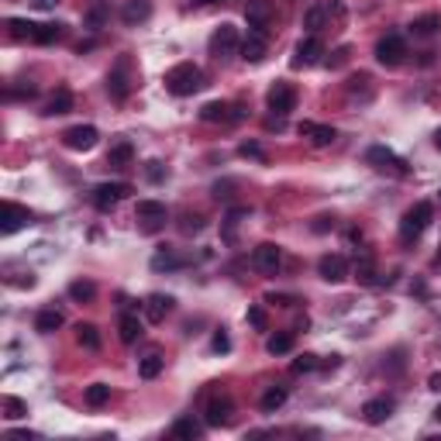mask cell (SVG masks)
<instances>
[{
    "label": "cell",
    "instance_id": "1",
    "mask_svg": "<svg viewBox=\"0 0 441 441\" xmlns=\"http://www.w3.org/2000/svg\"><path fill=\"white\" fill-rule=\"evenodd\" d=\"M200 87H203V73H200V66H193V63H176V66L166 73V90H169L173 97H190V93H197Z\"/></svg>",
    "mask_w": 441,
    "mask_h": 441
},
{
    "label": "cell",
    "instance_id": "2",
    "mask_svg": "<svg viewBox=\"0 0 441 441\" xmlns=\"http://www.w3.org/2000/svg\"><path fill=\"white\" fill-rule=\"evenodd\" d=\"M431 217H435V207H431L428 200H417V203L403 214V221H400V238H403L407 245H410V242H417V238L428 231Z\"/></svg>",
    "mask_w": 441,
    "mask_h": 441
},
{
    "label": "cell",
    "instance_id": "3",
    "mask_svg": "<svg viewBox=\"0 0 441 441\" xmlns=\"http://www.w3.org/2000/svg\"><path fill=\"white\" fill-rule=\"evenodd\" d=\"M207 49H210V56H214V59H231V56H238V52H242L238 28H235V24H221V28H214V35H210Z\"/></svg>",
    "mask_w": 441,
    "mask_h": 441
},
{
    "label": "cell",
    "instance_id": "4",
    "mask_svg": "<svg viewBox=\"0 0 441 441\" xmlns=\"http://www.w3.org/2000/svg\"><path fill=\"white\" fill-rule=\"evenodd\" d=\"M365 163H369L372 169H379V173H390V176H407V163H403L397 152H390L386 145H372V149L365 152Z\"/></svg>",
    "mask_w": 441,
    "mask_h": 441
},
{
    "label": "cell",
    "instance_id": "5",
    "mask_svg": "<svg viewBox=\"0 0 441 441\" xmlns=\"http://www.w3.org/2000/svg\"><path fill=\"white\" fill-rule=\"evenodd\" d=\"M242 117H245V110L238 103H228V100H210L200 107V121H207V124H235Z\"/></svg>",
    "mask_w": 441,
    "mask_h": 441
},
{
    "label": "cell",
    "instance_id": "6",
    "mask_svg": "<svg viewBox=\"0 0 441 441\" xmlns=\"http://www.w3.org/2000/svg\"><path fill=\"white\" fill-rule=\"evenodd\" d=\"M107 93L114 100H124L131 93V56H121L107 73Z\"/></svg>",
    "mask_w": 441,
    "mask_h": 441
},
{
    "label": "cell",
    "instance_id": "7",
    "mask_svg": "<svg viewBox=\"0 0 441 441\" xmlns=\"http://www.w3.org/2000/svg\"><path fill=\"white\" fill-rule=\"evenodd\" d=\"M265 107L272 110V114H279V117H286L293 107H297V90L293 83H286V80H276L269 93H265Z\"/></svg>",
    "mask_w": 441,
    "mask_h": 441
},
{
    "label": "cell",
    "instance_id": "8",
    "mask_svg": "<svg viewBox=\"0 0 441 441\" xmlns=\"http://www.w3.org/2000/svg\"><path fill=\"white\" fill-rule=\"evenodd\" d=\"M97 142H100V131L93 124H76V128H66L63 131V145L73 149V152H90Z\"/></svg>",
    "mask_w": 441,
    "mask_h": 441
},
{
    "label": "cell",
    "instance_id": "9",
    "mask_svg": "<svg viewBox=\"0 0 441 441\" xmlns=\"http://www.w3.org/2000/svg\"><path fill=\"white\" fill-rule=\"evenodd\" d=\"M403 56H407V42H403L400 35H386V38L376 42V59H379L383 66H400Z\"/></svg>",
    "mask_w": 441,
    "mask_h": 441
},
{
    "label": "cell",
    "instance_id": "10",
    "mask_svg": "<svg viewBox=\"0 0 441 441\" xmlns=\"http://www.w3.org/2000/svg\"><path fill=\"white\" fill-rule=\"evenodd\" d=\"M128 193H131L128 183H100V186L93 190V203H97V210H114Z\"/></svg>",
    "mask_w": 441,
    "mask_h": 441
},
{
    "label": "cell",
    "instance_id": "11",
    "mask_svg": "<svg viewBox=\"0 0 441 441\" xmlns=\"http://www.w3.org/2000/svg\"><path fill=\"white\" fill-rule=\"evenodd\" d=\"M231 397L228 393H214L210 400H207V407H203V421L210 424V428H221V424H228L231 421Z\"/></svg>",
    "mask_w": 441,
    "mask_h": 441
},
{
    "label": "cell",
    "instance_id": "12",
    "mask_svg": "<svg viewBox=\"0 0 441 441\" xmlns=\"http://www.w3.org/2000/svg\"><path fill=\"white\" fill-rule=\"evenodd\" d=\"M321 56H324V45H321V38H317V35H307V38H300V42H297V52H293V66H297V69H303V66H314V63H321Z\"/></svg>",
    "mask_w": 441,
    "mask_h": 441
},
{
    "label": "cell",
    "instance_id": "13",
    "mask_svg": "<svg viewBox=\"0 0 441 441\" xmlns=\"http://www.w3.org/2000/svg\"><path fill=\"white\" fill-rule=\"evenodd\" d=\"M135 217L142 221V228H145V231H156V228H163V224H166V203H159V200H138Z\"/></svg>",
    "mask_w": 441,
    "mask_h": 441
},
{
    "label": "cell",
    "instance_id": "14",
    "mask_svg": "<svg viewBox=\"0 0 441 441\" xmlns=\"http://www.w3.org/2000/svg\"><path fill=\"white\" fill-rule=\"evenodd\" d=\"M252 265L259 269V272H276L279 265H283V249L279 245H272V242H263L256 252H252Z\"/></svg>",
    "mask_w": 441,
    "mask_h": 441
},
{
    "label": "cell",
    "instance_id": "15",
    "mask_svg": "<svg viewBox=\"0 0 441 441\" xmlns=\"http://www.w3.org/2000/svg\"><path fill=\"white\" fill-rule=\"evenodd\" d=\"M317 272H321V279H328V283H342V279H349V259L338 256V252H331V256H324V259L317 263Z\"/></svg>",
    "mask_w": 441,
    "mask_h": 441
},
{
    "label": "cell",
    "instance_id": "16",
    "mask_svg": "<svg viewBox=\"0 0 441 441\" xmlns=\"http://www.w3.org/2000/svg\"><path fill=\"white\" fill-rule=\"evenodd\" d=\"M31 224V210L28 207H17L14 200L3 203V224H0V235H14L17 228Z\"/></svg>",
    "mask_w": 441,
    "mask_h": 441
},
{
    "label": "cell",
    "instance_id": "17",
    "mask_svg": "<svg viewBox=\"0 0 441 441\" xmlns=\"http://www.w3.org/2000/svg\"><path fill=\"white\" fill-rule=\"evenodd\" d=\"M297 131H300L303 138H310L314 145H321V149H324V145H331V142L338 138V131H335L331 124H314V121H300V128H297Z\"/></svg>",
    "mask_w": 441,
    "mask_h": 441
},
{
    "label": "cell",
    "instance_id": "18",
    "mask_svg": "<svg viewBox=\"0 0 441 441\" xmlns=\"http://www.w3.org/2000/svg\"><path fill=\"white\" fill-rule=\"evenodd\" d=\"M390 414H393V400H390V397H376V400H365V407H362V417H365V424H383Z\"/></svg>",
    "mask_w": 441,
    "mask_h": 441
},
{
    "label": "cell",
    "instance_id": "19",
    "mask_svg": "<svg viewBox=\"0 0 441 441\" xmlns=\"http://www.w3.org/2000/svg\"><path fill=\"white\" fill-rule=\"evenodd\" d=\"M265 31H249V38H242V59L245 63H263L265 59Z\"/></svg>",
    "mask_w": 441,
    "mask_h": 441
},
{
    "label": "cell",
    "instance_id": "20",
    "mask_svg": "<svg viewBox=\"0 0 441 441\" xmlns=\"http://www.w3.org/2000/svg\"><path fill=\"white\" fill-rule=\"evenodd\" d=\"M149 17H152V0H124V7H121L124 24H142Z\"/></svg>",
    "mask_w": 441,
    "mask_h": 441
},
{
    "label": "cell",
    "instance_id": "21",
    "mask_svg": "<svg viewBox=\"0 0 441 441\" xmlns=\"http://www.w3.org/2000/svg\"><path fill=\"white\" fill-rule=\"evenodd\" d=\"M245 17H249V28H252V31H265V24H269V17H272L269 0H249Z\"/></svg>",
    "mask_w": 441,
    "mask_h": 441
},
{
    "label": "cell",
    "instance_id": "22",
    "mask_svg": "<svg viewBox=\"0 0 441 441\" xmlns=\"http://www.w3.org/2000/svg\"><path fill=\"white\" fill-rule=\"evenodd\" d=\"M169 310H173V297H163V293H152V297L145 300V317H149L152 324H163Z\"/></svg>",
    "mask_w": 441,
    "mask_h": 441
},
{
    "label": "cell",
    "instance_id": "23",
    "mask_svg": "<svg viewBox=\"0 0 441 441\" xmlns=\"http://www.w3.org/2000/svg\"><path fill=\"white\" fill-rule=\"evenodd\" d=\"M131 159H135L131 142H114V145H110V152H107V166H110V169H128V166H131Z\"/></svg>",
    "mask_w": 441,
    "mask_h": 441
},
{
    "label": "cell",
    "instance_id": "24",
    "mask_svg": "<svg viewBox=\"0 0 441 441\" xmlns=\"http://www.w3.org/2000/svg\"><path fill=\"white\" fill-rule=\"evenodd\" d=\"M69 107H73V93H69V90H56V93L49 97V103L42 107V114H45V117H59V114H66Z\"/></svg>",
    "mask_w": 441,
    "mask_h": 441
},
{
    "label": "cell",
    "instance_id": "25",
    "mask_svg": "<svg viewBox=\"0 0 441 441\" xmlns=\"http://www.w3.org/2000/svg\"><path fill=\"white\" fill-rule=\"evenodd\" d=\"M328 3H314V7H307V14H303V28H310V35H317L324 24H328Z\"/></svg>",
    "mask_w": 441,
    "mask_h": 441
},
{
    "label": "cell",
    "instance_id": "26",
    "mask_svg": "<svg viewBox=\"0 0 441 441\" xmlns=\"http://www.w3.org/2000/svg\"><path fill=\"white\" fill-rule=\"evenodd\" d=\"M63 328V314L56 310V307H45L38 317H35V331H42V335H52V331H59Z\"/></svg>",
    "mask_w": 441,
    "mask_h": 441
},
{
    "label": "cell",
    "instance_id": "27",
    "mask_svg": "<svg viewBox=\"0 0 441 441\" xmlns=\"http://www.w3.org/2000/svg\"><path fill=\"white\" fill-rule=\"evenodd\" d=\"M410 31H414L417 38H435L441 31V14H424V17H417V21L410 24Z\"/></svg>",
    "mask_w": 441,
    "mask_h": 441
},
{
    "label": "cell",
    "instance_id": "28",
    "mask_svg": "<svg viewBox=\"0 0 441 441\" xmlns=\"http://www.w3.org/2000/svg\"><path fill=\"white\" fill-rule=\"evenodd\" d=\"M117 328H121V342H124V345H131V342L142 338V321H138L135 314H121V324H117Z\"/></svg>",
    "mask_w": 441,
    "mask_h": 441
},
{
    "label": "cell",
    "instance_id": "29",
    "mask_svg": "<svg viewBox=\"0 0 441 441\" xmlns=\"http://www.w3.org/2000/svg\"><path fill=\"white\" fill-rule=\"evenodd\" d=\"M286 403V386H269L263 393V400H259V407H263L265 414H272V410H279Z\"/></svg>",
    "mask_w": 441,
    "mask_h": 441
},
{
    "label": "cell",
    "instance_id": "30",
    "mask_svg": "<svg viewBox=\"0 0 441 441\" xmlns=\"http://www.w3.org/2000/svg\"><path fill=\"white\" fill-rule=\"evenodd\" d=\"M163 365H166V358H163L159 352L145 355V358H142V365H138V376H142V379H156V376L163 372Z\"/></svg>",
    "mask_w": 441,
    "mask_h": 441
},
{
    "label": "cell",
    "instance_id": "31",
    "mask_svg": "<svg viewBox=\"0 0 441 441\" xmlns=\"http://www.w3.org/2000/svg\"><path fill=\"white\" fill-rule=\"evenodd\" d=\"M76 342H80L83 349H90V352H97V349H100V331H97L93 324H83V321H80V324H76Z\"/></svg>",
    "mask_w": 441,
    "mask_h": 441
},
{
    "label": "cell",
    "instance_id": "32",
    "mask_svg": "<svg viewBox=\"0 0 441 441\" xmlns=\"http://www.w3.org/2000/svg\"><path fill=\"white\" fill-rule=\"evenodd\" d=\"M7 28H10V38H17V42H24V38H35V21H24V17H10L7 21Z\"/></svg>",
    "mask_w": 441,
    "mask_h": 441
},
{
    "label": "cell",
    "instance_id": "33",
    "mask_svg": "<svg viewBox=\"0 0 441 441\" xmlns=\"http://www.w3.org/2000/svg\"><path fill=\"white\" fill-rule=\"evenodd\" d=\"M249 210L245 207H235L228 217H224V231H221V238L228 242V245H235V231H238V224H242V217H245Z\"/></svg>",
    "mask_w": 441,
    "mask_h": 441
},
{
    "label": "cell",
    "instance_id": "34",
    "mask_svg": "<svg viewBox=\"0 0 441 441\" xmlns=\"http://www.w3.org/2000/svg\"><path fill=\"white\" fill-rule=\"evenodd\" d=\"M173 438H183V441L200 438V424H197L193 417H179L176 424H173Z\"/></svg>",
    "mask_w": 441,
    "mask_h": 441
},
{
    "label": "cell",
    "instance_id": "35",
    "mask_svg": "<svg viewBox=\"0 0 441 441\" xmlns=\"http://www.w3.org/2000/svg\"><path fill=\"white\" fill-rule=\"evenodd\" d=\"M59 38H63V28H59V24H38L31 42H38V45H52V42H59Z\"/></svg>",
    "mask_w": 441,
    "mask_h": 441
},
{
    "label": "cell",
    "instance_id": "36",
    "mask_svg": "<svg viewBox=\"0 0 441 441\" xmlns=\"http://www.w3.org/2000/svg\"><path fill=\"white\" fill-rule=\"evenodd\" d=\"M265 349H269V355H286L293 349V335H290V331H279V335H272V338L265 342Z\"/></svg>",
    "mask_w": 441,
    "mask_h": 441
},
{
    "label": "cell",
    "instance_id": "37",
    "mask_svg": "<svg viewBox=\"0 0 441 441\" xmlns=\"http://www.w3.org/2000/svg\"><path fill=\"white\" fill-rule=\"evenodd\" d=\"M110 400V386L107 383H93V386H87V403L90 407H103Z\"/></svg>",
    "mask_w": 441,
    "mask_h": 441
},
{
    "label": "cell",
    "instance_id": "38",
    "mask_svg": "<svg viewBox=\"0 0 441 441\" xmlns=\"http://www.w3.org/2000/svg\"><path fill=\"white\" fill-rule=\"evenodd\" d=\"M93 293H97V286H93V283H87V279L69 283V297H73V300H93Z\"/></svg>",
    "mask_w": 441,
    "mask_h": 441
},
{
    "label": "cell",
    "instance_id": "39",
    "mask_svg": "<svg viewBox=\"0 0 441 441\" xmlns=\"http://www.w3.org/2000/svg\"><path fill=\"white\" fill-rule=\"evenodd\" d=\"M3 407H7V417H10V421L28 417V403H24V400H17V397H7V400H3Z\"/></svg>",
    "mask_w": 441,
    "mask_h": 441
},
{
    "label": "cell",
    "instance_id": "40",
    "mask_svg": "<svg viewBox=\"0 0 441 441\" xmlns=\"http://www.w3.org/2000/svg\"><path fill=\"white\" fill-rule=\"evenodd\" d=\"M358 279L365 283V286H376L379 279H376V265H372V259H362L358 263Z\"/></svg>",
    "mask_w": 441,
    "mask_h": 441
},
{
    "label": "cell",
    "instance_id": "41",
    "mask_svg": "<svg viewBox=\"0 0 441 441\" xmlns=\"http://www.w3.org/2000/svg\"><path fill=\"white\" fill-rule=\"evenodd\" d=\"M179 259L169 252V249H163V252H156V259H152V269H176Z\"/></svg>",
    "mask_w": 441,
    "mask_h": 441
},
{
    "label": "cell",
    "instance_id": "42",
    "mask_svg": "<svg viewBox=\"0 0 441 441\" xmlns=\"http://www.w3.org/2000/svg\"><path fill=\"white\" fill-rule=\"evenodd\" d=\"M314 369H317V355H300V358H297V362H293V372H314Z\"/></svg>",
    "mask_w": 441,
    "mask_h": 441
},
{
    "label": "cell",
    "instance_id": "43",
    "mask_svg": "<svg viewBox=\"0 0 441 441\" xmlns=\"http://www.w3.org/2000/svg\"><path fill=\"white\" fill-rule=\"evenodd\" d=\"M238 152H242L245 159H265V152H263V145H259V142H242V145H238Z\"/></svg>",
    "mask_w": 441,
    "mask_h": 441
},
{
    "label": "cell",
    "instance_id": "44",
    "mask_svg": "<svg viewBox=\"0 0 441 441\" xmlns=\"http://www.w3.org/2000/svg\"><path fill=\"white\" fill-rule=\"evenodd\" d=\"M210 349H214V352H228V349H231V338H228V331H224V328H221V331H214Z\"/></svg>",
    "mask_w": 441,
    "mask_h": 441
},
{
    "label": "cell",
    "instance_id": "45",
    "mask_svg": "<svg viewBox=\"0 0 441 441\" xmlns=\"http://www.w3.org/2000/svg\"><path fill=\"white\" fill-rule=\"evenodd\" d=\"M249 324H252V328H259V331H265V324H269V321H265L263 307H249Z\"/></svg>",
    "mask_w": 441,
    "mask_h": 441
},
{
    "label": "cell",
    "instance_id": "46",
    "mask_svg": "<svg viewBox=\"0 0 441 441\" xmlns=\"http://www.w3.org/2000/svg\"><path fill=\"white\" fill-rule=\"evenodd\" d=\"M145 173H149V179H152V183H159V179L166 176V169H163V163H149V169H145Z\"/></svg>",
    "mask_w": 441,
    "mask_h": 441
},
{
    "label": "cell",
    "instance_id": "47",
    "mask_svg": "<svg viewBox=\"0 0 441 441\" xmlns=\"http://www.w3.org/2000/svg\"><path fill=\"white\" fill-rule=\"evenodd\" d=\"M345 59H349V45H342V49L335 52V59H328V66H335V69H338V66H342Z\"/></svg>",
    "mask_w": 441,
    "mask_h": 441
},
{
    "label": "cell",
    "instance_id": "48",
    "mask_svg": "<svg viewBox=\"0 0 441 441\" xmlns=\"http://www.w3.org/2000/svg\"><path fill=\"white\" fill-rule=\"evenodd\" d=\"M7 438H17V441H35L38 435H31V431H7Z\"/></svg>",
    "mask_w": 441,
    "mask_h": 441
},
{
    "label": "cell",
    "instance_id": "49",
    "mask_svg": "<svg viewBox=\"0 0 441 441\" xmlns=\"http://www.w3.org/2000/svg\"><path fill=\"white\" fill-rule=\"evenodd\" d=\"M31 3H35L38 10H56V3H59V0H31Z\"/></svg>",
    "mask_w": 441,
    "mask_h": 441
},
{
    "label": "cell",
    "instance_id": "50",
    "mask_svg": "<svg viewBox=\"0 0 441 441\" xmlns=\"http://www.w3.org/2000/svg\"><path fill=\"white\" fill-rule=\"evenodd\" d=\"M428 386H431V390H438V393H441V372H435V376L428 379Z\"/></svg>",
    "mask_w": 441,
    "mask_h": 441
},
{
    "label": "cell",
    "instance_id": "51",
    "mask_svg": "<svg viewBox=\"0 0 441 441\" xmlns=\"http://www.w3.org/2000/svg\"><path fill=\"white\" fill-rule=\"evenodd\" d=\"M435 145H438V149H441V128H438V131H435Z\"/></svg>",
    "mask_w": 441,
    "mask_h": 441
},
{
    "label": "cell",
    "instance_id": "52",
    "mask_svg": "<svg viewBox=\"0 0 441 441\" xmlns=\"http://www.w3.org/2000/svg\"><path fill=\"white\" fill-rule=\"evenodd\" d=\"M435 421H441V403H438V407H435Z\"/></svg>",
    "mask_w": 441,
    "mask_h": 441
},
{
    "label": "cell",
    "instance_id": "53",
    "mask_svg": "<svg viewBox=\"0 0 441 441\" xmlns=\"http://www.w3.org/2000/svg\"><path fill=\"white\" fill-rule=\"evenodd\" d=\"M197 3H217V0H197Z\"/></svg>",
    "mask_w": 441,
    "mask_h": 441
},
{
    "label": "cell",
    "instance_id": "54",
    "mask_svg": "<svg viewBox=\"0 0 441 441\" xmlns=\"http://www.w3.org/2000/svg\"><path fill=\"white\" fill-rule=\"evenodd\" d=\"M438 263H441V252H438Z\"/></svg>",
    "mask_w": 441,
    "mask_h": 441
}]
</instances>
